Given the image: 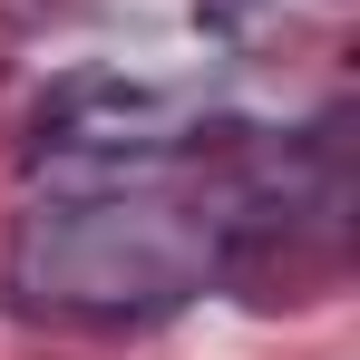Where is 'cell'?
<instances>
[{
    "label": "cell",
    "mask_w": 360,
    "mask_h": 360,
    "mask_svg": "<svg viewBox=\"0 0 360 360\" xmlns=\"http://www.w3.org/2000/svg\"><path fill=\"white\" fill-rule=\"evenodd\" d=\"M214 263L205 224H176L166 205H49L10 243V283L39 311H166Z\"/></svg>",
    "instance_id": "cell-1"
}]
</instances>
